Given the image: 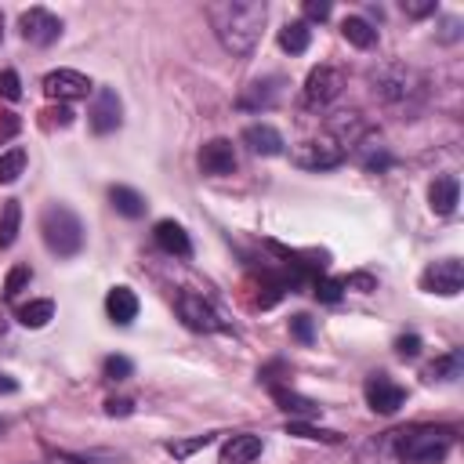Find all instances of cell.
<instances>
[{
	"label": "cell",
	"mask_w": 464,
	"mask_h": 464,
	"mask_svg": "<svg viewBox=\"0 0 464 464\" xmlns=\"http://www.w3.org/2000/svg\"><path fill=\"white\" fill-rule=\"evenodd\" d=\"M265 14H268V7L261 0H218V4H207V18H210V29H214L218 44L236 58H246L257 47Z\"/></svg>",
	"instance_id": "cell-1"
},
{
	"label": "cell",
	"mask_w": 464,
	"mask_h": 464,
	"mask_svg": "<svg viewBox=\"0 0 464 464\" xmlns=\"http://www.w3.org/2000/svg\"><path fill=\"white\" fill-rule=\"evenodd\" d=\"M174 308H178V319H181L188 330H196V334H218V330H225V319L218 315V308H214L203 294L181 290L178 301H174Z\"/></svg>",
	"instance_id": "cell-6"
},
{
	"label": "cell",
	"mask_w": 464,
	"mask_h": 464,
	"mask_svg": "<svg viewBox=\"0 0 464 464\" xmlns=\"http://www.w3.org/2000/svg\"><path fill=\"white\" fill-rule=\"evenodd\" d=\"M0 98H7V102L22 98V80L14 69H0Z\"/></svg>",
	"instance_id": "cell-33"
},
{
	"label": "cell",
	"mask_w": 464,
	"mask_h": 464,
	"mask_svg": "<svg viewBox=\"0 0 464 464\" xmlns=\"http://www.w3.org/2000/svg\"><path fill=\"white\" fill-rule=\"evenodd\" d=\"M355 160H359L362 170H370V174H384V170L392 167V152H388L381 141H373V134H366V138L355 145Z\"/></svg>",
	"instance_id": "cell-20"
},
{
	"label": "cell",
	"mask_w": 464,
	"mask_h": 464,
	"mask_svg": "<svg viewBox=\"0 0 464 464\" xmlns=\"http://www.w3.org/2000/svg\"><path fill=\"white\" fill-rule=\"evenodd\" d=\"M18 228H22V203H18V199H7V203L0 207V250L14 246Z\"/></svg>",
	"instance_id": "cell-25"
},
{
	"label": "cell",
	"mask_w": 464,
	"mask_h": 464,
	"mask_svg": "<svg viewBox=\"0 0 464 464\" xmlns=\"http://www.w3.org/2000/svg\"><path fill=\"white\" fill-rule=\"evenodd\" d=\"M44 94L58 98V102H72V98H87L91 94V80L80 69H51L44 76Z\"/></svg>",
	"instance_id": "cell-12"
},
{
	"label": "cell",
	"mask_w": 464,
	"mask_h": 464,
	"mask_svg": "<svg viewBox=\"0 0 464 464\" xmlns=\"http://www.w3.org/2000/svg\"><path fill=\"white\" fill-rule=\"evenodd\" d=\"M44 116H51V123H58V127H69V123H72V112H69L65 105H58V109H47Z\"/></svg>",
	"instance_id": "cell-43"
},
{
	"label": "cell",
	"mask_w": 464,
	"mask_h": 464,
	"mask_svg": "<svg viewBox=\"0 0 464 464\" xmlns=\"http://www.w3.org/2000/svg\"><path fill=\"white\" fill-rule=\"evenodd\" d=\"M362 395H366V406L373 410V413H395L402 402H406V388L402 384H395L388 373H370L366 377V384H362Z\"/></svg>",
	"instance_id": "cell-10"
},
{
	"label": "cell",
	"mask_w": 464,
	"mask_h": 464,
	"mask_svg": "<svg viewBox=\"0 0 464 464\" xmlns=\"http://www.w3.org/2000/svg\"><path fill=\"white\" fill-rule=\"evenodd\" d=\"M268 392L279 402V410H286V413H301V417H315L319 413V402H312V399H304V395H297V392H290L283 384H268Z\"/></svg>",
	"instance_id": "cell-24"
},
{
	"label": "cell",
	"mask_w": 464,
	"mask_h": 464,
	"mask_svg": "<svg viewBox=\"0 0 464 464\" xmlns=\"http://www.w3.org/2000/svg\"><path fill=\"white\" fill-rule=\"evenodd\" d=\"M22 170H25V149H7V152H0V185L18 181Z\"/></svg>",
	"instance_id": "cell-28"
},
{
	"label": "cell",
	"mask_w": 464,
	"mask_h": 464,
	"mask_svg": "<svg viewBox=\"0 0 464 464\" xmlns=\"http://www.w3.org/2000/svg\"><path fill=\"white\" fill-rule=\"evenodd\" d=\"M395 352H399L402 359H413V355H420V337H417V334H402V337L395 341Z\"/></svg>",
	"instance_id": "cell-37"
},
{
	"label": "cell",
	"mask_w": 464,
	"mask_h": 464,
	"mask_svg": "<svg viewBox=\"0 0 464 464\" xmlns=\"http://www.w3.org/2000/svg\"><path fill=\"white\" fill-rule=\"evenodd\" d=\"M464 286V265L457 257H442V261H431L424 272H420V290L428 294H442V297H457Z\"/></svg>",
	"instance_id": "cell-7"
},
{
	"label": "cell",
	"mask_w": 464,
	"mask_h": 464,
	"mask_svg": "<svg viewBox=\"0 0 464 464\" xmlns=\"http://www.w3.org/2000/svg\"><path fill=\"white\" fill-rule=\"evenodd\" d=\"M341 33H344L348 44H355V47H362V51L377 44V29H373L366 18H359V14H348V18L341 22Z\"/></svg>",
	"instance_id": "cell-26"
},
{
	"label": "cell",
	"mask_w": 464,
	"mask_h": 464,
	"mask_svg": "<svg viewBox=\"0 0 464 464\" xmlns=\"http://www.w3.org/2000/svg\"><path fill=\"white\" fill-rule=\"evenodd\" d=\"M341 290H344V283H341V279H315V297H319V301H326V304L341 301Z\"/></svg>",
	"instance_id": "cell-34"
},
{
	"label": "cell",
	"mask_w": 464,
	"mask_h": 464,
	"mask_svg": "<svg viewBox=\"0 0 464 464\" xmlns=\"http://www.w3.org/2000/svg\"><path fill=\"white\" fill-rule=\"evenodd\" d=\"M18 127H22V123H18V116H14V112H4V109H0V141L14 138V134H18Z\"/></svg>",
	"instance_id": "cell-40"
},
{
	"label": "cell",
	"mask_w": 464,
	"mask_h": 464,
	"mask_svg": "<svg viewBox=\"0 0 464 464\" xmlns=\"http://www.w3.org/2000/svg\"><path fill=\"white\" fill-rule=\"evenodd\" d=\"M286 431H290V435H301V439H323V442H337V439H341L337 431H330V428H312V424H304V420H290Z\"/></svg>",
	"instance_id": "cell-32"
},
{
	"label": "cell",
	"mask_w": 464,
	"mask_h": 464,
	"mask_svg": "<svg viewBox=\"0 0 464 464\" xmlns=\"http://www.w3.org/2000/svg\"><path fill=\"white\" fill-rule=\"evenodd\" d=\"M47 464H120L102 453H65V450H47Z\"/></svg>",
	"instance_id": "cell-29"
},
{
	"label": "cell",
	"mask_w": 464,
	"mask_h": 464,
	"mask_svg": "<svg viewBox=\"0 0 464 464\" xmlns=\"http://www.w3.org/2000/svg\"><path fill=\"white\" fill-rule=\"evenodd\" d=\"M40 236L54 257H76L83 250V221L65 203H47L40 214Z\"/></svg>",
	"instance_id": "cell-2"
},
{
	"label": "cell",
	"mask_w": 464,
	"mask_h": 464,
	"mask_svg": "<svg viewBox=\"0 0 464 464\" xmlns=\"http://www.w3.org/2000/svg\"><path fill=\"white\" fill-rule=\"evenodd\" d=\"M402 11L410 18H424V14H435V0H402Z\"/></svg>",
	"instance_id": "cell-38"
},
{
	"label": "cell",
	"mask_w": 464,
	"mask_h": 464,
	"mask_svg": "<svg viewBox=\"0 0 464 464\" xmlns=\"http://www.w3.org/2000/svg\"><path fill=\"white\" fill-rule=\"evenodd\" d=\"M341 87H344V72H341V69H334V65H315V69L308 72V80H304V105H308V109H323V105H330V102L341 94Z\"/></svg>",
	"instance_id": "cell-9"
},
{
	"label": "cell",
	"mask_w": 464,
	"mask_h": 464,
	"mask_svg": "<svg viewBox=\"0 0 464 464\" xmlns=\"http://www.w3.org/2000/svg\"><path fill=\"white\" fill-rule=\"evenodd\" d=\"M290 160H294V167H301V170H334V167L344 163V149H341L330 134H323V138L297 141V145L290 149Z\"/></svg>",
	"instance_id": "cell-5"
},
{
	"label": "cell",
	"mask_w": 464,
	"mask_h": 464,
	"mask_svg": "<svg viewBox=\"0 0 464 464\" xmlns=\"http://www.w3.org/2000/svg\"><path fill=\"white\" fill-rule=\"evenodd\" d=\"M87 120H91V130H94V134H112V130L123 123L120 94H116L112 87H98V94H94V102H91Z\"/></svg>",
	"instance_id": "cell-11"
},
{
	"label": "cell",
	"mask_w": 464,
	"mask_h": 464,
	"mask_svg": "<svg viewBox=\"0 0 464 464\" xmlns=\"http://www.w3.org/2000/svg\"><path fill=\"white\" fill-rule=\"evenodd\" d=\"M261 450H265L261 435L239 431V435L225 439V446H221V457H218V464H250V460H257V457H261Z\"/></svg>",
	"instance_id": "cell-15"
},
{
	"label": "cell",
	"mask_w": 464,
	"mask_h": 464,
	"mask_svg": "<svg viewBox=\"0 0 464 464\" xmlns=\"http://www.w3.org/2000/svg\"><path fill=\"white\" fill-rule=\"evenodd\" d=\"M308 44H312V29H308V22H304V18L286 22V25L279 29V47H283L286 54H304V51H308Z\"/></svg>",
	"instance_id": "cell-23"
},
{
	"label": "cell",
	"mask_w": 464,
	"mask_h": 464,
	"mask_svg": "<svg viewBox=\"0 0 464 464\" xmlns=\"http://www.w3.org/2000/svg\"><path fill=\"white\" fill-rule=\"evenodd\" d=\"M428 203H431L435 214L450 218L457 210V203H460V181H457V174H439L428 185Z\"/></svg>",
	"instance_id": "cell-16"
},
{
	"label": "cell",
	"mask_w": 464,
	"mask_h": 464,
	"mask_svg": "<svg viewBox=\"0 0 464 464\" xmlns=\"http://www.w3.org/2000/svg\"><path fill=\"white\" fill-rule=\"evenodd\" d=\"M105 413L109 417H130L134 413V402L130 399H105Z\"/></svg>",
	"instance_id": "cell-39"
},
{
	"label": "cell",
	"mask_w": 464,
	"mask_h": 464,
	"mask_svg": "<svg viewBox=\"0 0 464 464\" xmlns=\"http://www.w3.org/2000/svg\"><path fill=\"white\" fill-rule=\"evenodd\" d=\"M341 283H344V286H359L362 294H370V290L377 286V283H373V276H366V272H359V276H348V279H341Z\"/></svg>",
	"instance_id": "cell-42"
},
{
	"label": "cell",
	"mask_w": 464,
	"mask_h": 464,
	"mask_svg": "<svg viewBox=\"0 0 464 464\" xmlns=\"http://www.w3.org/2000/svg\"><path fill=\"white\" fill-rule=\"evenodd\" d=\"M290 334H294L301 344H312L315 326H312V319H308V315H294V319H290Z\"/></svg>",
	"instance_id": "cell-36"
},
{
	"label": "cell",
	"mask_w": 464,
	"mask_h": 464,
	"mask_svg": "<svg viewBox=\"0 0 464 464\" xmlns=\"http://www.w3.org/2000/svg\"><path fill=\"white\" fill-rule=\"evenodd\" d=\"M0 40H4V18H0Z\"/></svg>",
	"instance_id": "cell-46"
},
{
	"label": "cell",
	"mask_w": 464,
	"mask_h": 464,
	"mask_svg": "<svg viewBox=\"0 0 464 464\" xmlns=\"http://www.w3.org/2000/svg\"><path fill=\"white\" fill-rule=\"evenodd\" d=\"M14 319L22 323V326H29V330H40V326H47L51 319H54V301H29V304H22L18 312H14Z\"/></svg>",
	"instance_id": "cell-27"
},
{
	"label": "cell",
	"mask_w": 464,
	"mask_h": 464,
	"mask_svg": "<svg viewBox=\"0 0 464 464\" xmlns=\"http://www.w3.org/2000/svg\"><path fill=\"white\" fill-rule=\"evenodd\" d=\"M14 392H18V381L7 377V373H0V395H14Z\"/></svg>",
	"instance_id": "cell-45"
},
{
	"label": "cell",
	"mask_w": 464,
	"mask_h": 464,
	"mask_svg": "<svg viewBox=\"0 0 464 464\" xmlns=\"http://www.w3.org/2000/svg\"><path fill=\"white\" fill-rule=\"evenodd\" d=\"M29 279H33V268L29 265H14L11 272H7V283H4V297L7 301H14L25 286H29Z\"/></svg>",
	"instance_id": "cell-30"
},
{
	"label": "cell",
	"mask_w": 464,
	"mask_h": 464,
	"mask_svg": "<svg viewBox=\"0 0 464 464\" xmlns=\"http://www.w3.org/2000/svg\"><path fill=\"white\" fill-rule=\"evenodd\" d=\"M152 239H156V246H160L163 254H174V257H188V254H192V239H188V232H185L178 221H170V218L156 221Z\"/></svg>",
	"instance_id": "cell-17"
},
{
	"label": "cell",
	"mask_w": 464,
	"mask_h": 464,
	"mask_svg": "<svg viewBox=\"0 0 464 464\" xmlns=\"http://www.w3.org/2000/svg\"><path fill=\"white\" fill-rule=\"evenodd\" d=\"M109 203L116 207V214H123V218H141L145 214V196L138 192V188H130V185H112L109 188Z\"/></svg>",
	"instance_id": "cell-21"
},
{
	"label": "cell",
	"mask_w": 464,
	"mask_h": 464,
	"mask_svg": "<svg viewBox=\"0 0 464 464\" xmlns=\"http://www.w3.org/2000/svg\"><path fill=\"white\" fill-rule=\"evenodd\" d=\"M130 373H134V362L127 355H105V362H102V377L105 381H127Z\"/></svg>",
	"instance_id": "cell-31"
},
{
	"label": "cell",
	"mask_w": 464,
	"mask_h": 464,
	"mask_svg": "<svg viewBox=\"0 0 464 464\" xmlns=\"http://www.w3.org/2000/svg\"><path fill=\"white\" fill-rule=\"evenodd\" d=\"M105 312H109V319L120 323V326L134 323V319H138V297H134V290H130V286H112V290L105 294Z\"/></svg>",
	"instance_id": "cell-18"
},
{
	"label": "cell",
	"mask_w": 464,
	"mask_h": 464,
	"mask_svg": "<svg viewBox=\"0 0 464 464\" xmlns=\"http://www.w3.org/2000/svg\"><path fill=\"white\" fill-rule=\"evenodd\" d=\"M276 98H279V80H276V76H272V80H265V83H261V80H254V83L239 94V109H268Z\"/></svg>",
	"instance_id": "cell-22"
},
{
	"label": "cell",
	"mask_w": 464,
	"mask_h": 464,
	"mask_svg": "<svg viewBox=\"0 0 464 464\" xmlns=\"http://www.w3.org/2000/svg\"><path fill=\"white\" fill-rule=\"evenodd\" d=\"M4 428H7V424H4V420H0V431H4Z\"/></svg>",
	"instance_id": "cell-47"
},
{
	"label": "cell",
	"mask_w": 464,
	"mask_h": 464,
	"mask_svg": "<svg viewBox=\"0 0 464 464\" xmlns=\"http://www.w3.org/2000/svg\"><path fill=\"white\" fill-rule=\"evenodd\" d=\"M243 145H246L254 156H283V149H286L283 134H279L272 123H250V127L243 130Z\"/></svg>",
	"instance_id": "cell-14"
},
{
	"label": "cell",
	"mask_w": 464,
	"mask_h": 464,
	"mask_svg": "<svg viewBox=\"0 0 464 464\" xmlns=\"http://www.w3.org/2000/svg\"><path fill=\"white\" fill-rule=\"evenodd\" d=\"M207 442H214V435H196V439H188V442H167V453H174V457H188V453H196L199 446H207Z\"/></svg>",
	"instance_id": "cell-35"
},
{
	"label": "cell",
	"mask_w": 464,
	"mask_h": 464,
	"mask_svg": "<svg viewBox=\"0 0 464 464\" xmlns=\"http://www.w3.org/2000/svg\"><path fill=\"white\" fill-rule=\"evenodd\" d=\"M199 170L210 174V178L232 174V170H236V149H232V141H228V138H210V141H203V149H199Z\"/></svg>",
	"instance_id": "cell-13"
},
{
	"label": "cell",
	"mask_w": 464,
	"mask_h": 464,
	"mask_svg": "<svg viewBox=\"0 0 464 464\" xmlns=\"http://www.w3.org/2000/svg\"><path fill=\"white\" fill-rule=\"evenodd\" d=\"M453 431L450 428H435V424H417V428H406L399 431L395 439V450L406 464H442L446 453L453 450Z\"/></svg>",
	"instance_id": "cell-3"
},
{
	"label": "cell",
	"mask_w": 464,
	"mask_h": 464,
	"mask_svg": "<svg viewBox=\"0 0 464 464\" xmlns=\"http://www.w3.org/2000/svg\"><path fill=\"white\" fill-rule=\"evenodd\" d=\"M304 18H312V22H323V18H330V4H319V0H304Z\"/></svg>",
	"instance_id": "cell-41"
},
{
	"label": "cell",
	"mask_w": 464,
	"mask_h": 464,
	"mask_svg": "<svg viewBox=\"0 0 464 464\" xmlns=\"http://www.w3.org/2000/svg\"><path fill=\"white\" fill-rule=\"evenodd\" d=\"M424 377H428L431 384H435V381H439V384H453L457 377H464V352H460V348H450L446 355H439V359L424 370Z\"/></svg>",
	"instance_id": "cell-19"
},
{
	"label": "cell",
	"mask_w": 464,
	"mask_h": 464,
	"mask_svg": "<svg viewBox=\"0 0 464 464\" xmlns=\"http://www.w3.org/2000/svg\"><path fill=\"white\" fill-rule=\"evenodd\" d=\"M18 29H22V40H25V44H33V47H51V44L62 36V18L51 14L47 7H29V11H22Z\"/></svg>",
	"instance_id": "cell-8"
},
{
	"label": "cell",
	"mask_w": 464,
	"mask_h": 464,
	"mask_svg": "<svg viewBox=\"0 0 464 464\" xmlns=\"http://www.w3.org/2000/svg\"><path fill=\"white\" fill-rule=\"evenodd\" d=\"M457 36H460V22H457V18H446V22H442L439 40H446V44H450V40H457Z\"/></svg>",
	"instance_id": "cell-44"
},
{
	"label": "cell",
	"mask_w": 464,
	"mask_h": 464,
	"mask_svg": "<svg viewBox=\"0 0 464 464\" xmlns=\"http://www.w3.org/2000/svg\"><path fill=\"white\" fill-rule=\"evenodd\" d=\"M370 83L373 91L384 98V102H413L420 91H424V76L402 62H388V65H377L370 69Z\"/></svg>",
	"instance_id": "cell-4"
}]
</instances>
